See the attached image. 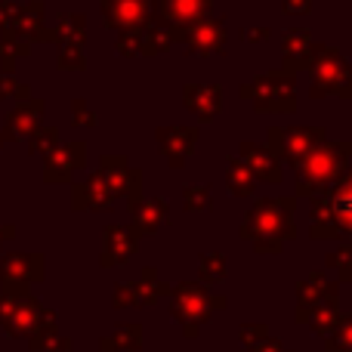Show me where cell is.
I'll return each mask as SVG.
<instances>
[{
    "mask_svg": "<svg viewBox=\"0 0 352 352\" xmlns=\"http://www.w3.org/2000/svg\"><path fill=\"white\" fill-rule=\"evenodd\" d=\"M324 43H318L316 37L309 34V28H294L281 37V68L291 74L300 72H312L318 53H322Z\"/></svg>",
    "mask_w": 352,
    "mask_h": 352,
    "instance_id": "obj_9",
    "label": "cell"
},
{
    "mask_svg": "<svg viewBox=\"0 0 352 352\" xmlns=\"http://www.w3.org/2000/svg\"><path fill=\"white\" fill-rule=\"evenodd\" d=\"M238 152H241V161L248 164V170L254 173V179L269 182V186H278V182H281V176H285V167H281V161L275 158V155L269 152L266 146L244 140L241 146H238Z\"/></svg>",
    "mask_w": 352,
    "mask_h": 352,
    "instance_id": "obj_13",
    "label": "cell"
},
{
    "mask_svg": "<svg viewBox=\"0 0 352 352\" xmlns=\"http://www.w3.org/2000/svg\"><path fill=\"white\" fill-rule=\"evenodd\" d=\"M170 223V204L164 198H140V204L130 207V229L140 238L161 232V226Z\"/></svg>",
    "mask_w": 352,
    "mask_h": 352,
    "instance_id": "obj_14",
    "label": "cell"
},
{
    "mask_svg": "<svg viewBox=\"0 0 352 352\" xmlns=\"http://www.w3.org/2000/svg\"><path fill=\"white\" fill-rule=\"evenodd\" d=\"M182 207L188 213H210L213 210V192L204 182H188L182 186Z\"/></svg>",
    "mask_w": 352,
    "mask_h": 352,
    "instance_id": "obj_26",
    "label": "cell"
},
{
    "mask_svg": "<svg viewBox=\"0 0 352 352\" xmlns=\"http://www.w3.org/2000/svg\"><path fill=\"white\" fill-rule=\"evenodd\" d=\"M84 34H87V28H84V19L80 16L59 19V41L65 43V47H80V43H84Z\"/></svg>",
    "mask_w": 352,
    "mask_h": 352,
    "instance_id": "obj_30",
    "label": "cell"
},
{
    "mask_svg": "<svg viewBox=\"0 0 352 352\" xmlns=\"http://www.w3.org/2000/svg\"><path fill=\"white\" fill-rule=\"evenodd\" d=\"M238 93L241 99L254 102L256 115H294L297 111V74L285 72V68L256 74Z\"/></svg>",
    "mask_w": 352,
    "mask_h": 352,
    "instance_id": "obj_4",
    "label": "cell"
},
{
    "mask_svg": "<svg viewBox=\"0 0 352 352\" xmlns=\"http://www.w3.org/2000/svg\"><path fill=\"white\" fill-rule=\"evenodd\" d=\"M213 0H155V19L167 28L188 25L201 16H210Z\"/></svg>",
    "mask_w": 352,
    "mask_h": 352,
    "instance_id": "obj_16",
    "label": "cell"
},
{
    "mask_svg": "<svg viewBox=\"0 0 352 352\" xmlns=\"http://www.w3.org/2000/svg\"><path fill=\"white\" fill-rule=\"evenodd\" d=\"M173 43H179L188 56H219L229 41V28H226L223 16H201L188 25H176L170 28Z\"/></svg>",
    "mask_w": 352,
    "mask_h": 352,
    "instance_id": "obj_6",
    "label": "cell"
},
{
    "mask_svg": "<svg viewBox=\"0 0 352 352\" xmlns=\"http://www.w3.org/2000/svg\"><path fill=\"white\" fill-rule=\"evenodd\" d=\"M155 142H158V152L164 155L167 164H170L173 170H179V167L192 158L195 146H198V130H195V127H182V124L158 127Z\"/></svg>",
    "mask_w": 352,
    "mask_h": 352,
    "instance_id": "obj_10",
    "label": "cell"
},
{
    "mask_svg": "<svg viewBox=\"0 0 352 352\" xmlns=\"http://www.w3.org/2000/svg\"><path fill=\"white\" fill-rule=\"evenodd\" d=\"M241 41L244 43H263V41H269V28H248L241 34Z\"/></svg>",
    "mask_w": 352,
    "mask_h": 352,
    "instance_id": "obj_37",
    "label": "cell"
},
{
    "mask_svg": "<svg viewBox=\"0 0 352 352\" xmlns=\"http://www.w3.org/2000/svg\"><path fill=\"white\" fill-rule=\"evenodd\" d=\"M281 12L285 16H306V12H312V0H281Z\"/></svg>",
    "mask_w": 352,
    "mask_h": 352,
    "instance_id": "obj_36",
    "label": "cell"
},
{
    "mask_svg": "<svg viewBox=\"0 0 352 352\" xmlns=\"http://www.w3.org/2000/svg\"><path fill=\"white\" fill-rule=\"evenodd\" d=\"M324 140L322 127H306V124H297V127H269L266 133V148L275 155L278 161H300L312 146Z\"/></svg>",
    "mask_w": 352,
    "mask_h": 352,
    "instance_id": "obj_7",
    "label": "cell"
},
{
    "mask_svg": "<svg viewBox=\"0 0 352 352\" xmlns=\"http://www.w3.org/2000/svg\"><path fill=\"white\" fill-rule=\"evenodd\" d=\"M74 124H78V127H96V115H93L80 99H74Z\"/></svg>",
    "mask_w": 352,
    "mask_h": 352,
    "instance_id": "obj_35",
    "label": "cell"
},
{
    "mask_svg": "<svg viewBox=\"0 0 352 352\" xmlns=\"http://www.w3.org/2000/svg\"><path fill=\"white\" fill-rule=\"evenodd\" d=\"M294 318H297L300 324H309L312 334H318L324 340V337H331L337 331V324H340V306L316 303V306H309V309H294Z\"/></svg>",
    "mask_w": 352,
    "mask_h": 352,
    "instance_id": "obj_19",
    "label": "cell"
},
{
    "mask_svg": "<svg viewBox=\"0 0 352 352\" xmlns=\"http://www.w3.org/2000/svg\"><path fill=\"white\" fill-rule=\"evenodd\" d=\"M352 164V142L349 140H328L324 136L318 146H312L300 161H294V188L300 198H316V195L334 188L343 179L346 167Z\"/></svg>",
    "mask_w": 352,
    "mask_h": 352,
    "instance_id": "obj_2",
    "label": "cell"
},
{
    "mask_svg": "<svg viewBox=\"0 0 352 352\" xmlns=\"http://www.w3.org/2000/svg\"><path fill=\"white\" fill-rule=\"evenodd\" d=\"M136 250H140V235L130 229V223L127 226H109V229H105V248H102L99 263H102L105 269L124 266Z\"/></svg>",
    "mask_w": 352,
    "mask_h": 352,
    "instance_id": "obj_15",
    "label": "cell"
},
{
    "mask_svg": "<svg viewBox=\"0 0 352 352\" xmlns=\"http://www.w3.org/2000/svg\"><path fill=\"white\" fill-rule=\"evenodd\" d=\"M111 306H115V309H130V306H136V285L133 281H118Z\"/></svg>",
    "mask_w": 352,
    "mask_h": 352,
    "instance_id": "obj_32",
    "label": "cell"
},
{
    "mask_svg": "<svg viewBox=\"0 0 352 352\" xmlns=\"http://www.w3.org/2000/svg\"><path fill=\"white\" fill-rule=\"evenodd\" d=\"M59 65L62 68H74V72H78V68H84L87 62H84V53H80V47H65V50H62Z\"/></svg>",
    "mask_w": 352,
    "mask_h": 352,
    "instance_id": "obj_34",
    "label": "cell"
},
{
    "mask_svg": "<svg viewBox=\"0 0 352 352\" xmlns=\"http://www.w3.org/2000/svg\"><path fill=\"white\" fill-rule=\"evenodd\" d=\"M226 188H229L235 198H254L256 192V179L254 173L248 170V164H244L241 158H226Z\"/></svg>",
    "mask_w": 352,
    "mask_h": 352,
    "instance_id": "obj_23",
    "label": "cell"
},
{
    "mask_svg": "<svg viewBox=\"0 0 352 352\" xmlns=\"http://www.w3.org/2000/svg\"><path fill=\"white\" fill-rule=\"evenodd\" d=\"M198 275H201V285L210 287V285H223L226 281V256L223 254H201L198 256Z\"/></svg>",
    "mask_w": 352,
    "mask_h": 352,
    "instance_id": "obj_27",
    "label": "cell"
},
{
    "mask_svg": "<svg viewBox=\"0 0 352 352\" xmlns=\"http://www.w3.org/2000/svg\"><path fill=\"white\" fill-rule=\"evenodd\" d=\"M99 173H102L111 198H127V210L140 204V198H142V170H133L124 155H102V158H99Z\"/></svg>",
    "mask_w": 352,
    "mask_h": 352,
    "instance_id": "obj_8",
    "label": "cell"
},
{
    "mask_svg": "<svg viewBox=\"0 0 352 352\" xmlns=\"http://www.w3.org/2000/svg\"><path fill=\"white\" fill-rule=\"evenodd\" d=\"M53 142H56V133H47V136H41V140L34 142V148H37V146H41V148H47V146H53Z\"/></svg>",
    "mask_w": 352,
    "mask_h": 352,
    "instance_id": "obj_39",
    "label": "cell"
},
{
    "mask_svg": "<svg viewBox=\"0 0 352 352\" xmlns=\"http://www.w3.org/2000/svg\"><path fill=\"white\" fill-rule=\"evenodd\" d=\"M294 294H297V309H309L316 303H337L340 285L334 278H328L324 272H309V278L297 281Z\"/></svg>",
    "mask_w": 352,
    "mask_h": 352,
    "instance_id": "obj_17",
    "label": "cell"
},
{
    "mask_svg": "<svg viewBox=\"0 0 352 352\" xmlns=\"http://www.w3.org/2000/svg\"><path fill=\"white\" fill-rule=\"evenodd\" d=\"M87 161V148L84 142H68L65 148H59V152L50 158V167H47V179L50 182H59V179H68V173L78 170V167H84Z\"/></svg>",
    "mask_w": 352,
    "mask_h": 352,
    "instance_id": "obj_21",
    "label": "cell"
},
{
    "mask_svg": "<svg viewBox=\"0 0 352 352\" xmlns=\"http://www.w3.org/2000/svg\"><path fill=\"white\" fill-rule=\"evenodd\" d=\"M250 352H285V346H281V343L275 340V337H266V340L256 343V346L250 349Z\"/></svg>",
    "mask_w": 352,
    "mask_h": 352,
    "instance_id": "obj_38",
    "label": "cell"
},
{
    "mask_svg": "<svg viewBox=\"0 0 352 352\" xmlns=\"http://www.w3.org/2000/svg\"><path fill=\"white\" fill-rule=\"evenodd\" d=\"M136 285V306H155L158 300H167L170 297V285L158 275L155 266H146L140 272V278L133 281Z\"/></svg>",
    "mask_w": 352,
    "mask_h": 352,
    "instance_id": "obj_22",
    "label": "cell"
},
{
    "mask_svg": "<svg viewBox=\"0 0 352 352\" xmlns=\"http://www.w3.org/2000/svg\"><path fill=\"white\" fill-rule=\"evenodd\" d=\"M118 53L124 59H133L140 56V41H136V28L133 31H118Z\"/></svg>",
    "mask_w": 352,
    "mask_h": 352,
    "instance_id": "obj_33",
    "label": "cell"
},
{
    "mask_svg": "<svg viewBox=\"0 0 352 352\" xmlns=\"http://www.w3.org/2000/svg\"><path fill=\"white\" fill-rule=\"evenodd\" d=\"M269 337V328L263 322H248V324H241V328H238V340H241V346L244 349H254L256 343H263Z\"/></svg>",
    "mask_w": 352,
    "mask_h": 352,
    "instance_id": "obj_31",
    "label": "cell"
},
{
    "mask_svg": "<svg viewBox=\"0 0 352 352\" xmlns=\"http://www.w3.org/2000/svg\"><path fill=\"white\" fill-rule=\"evenodd\" d=\"M155 16V0H102V19L115 31L142 28Z\"/></svg>",
    "mask_w": 352,
    "mask_h": 352,
    "instance_id": "obj_11",
    "label": "cell"
},
{
    "mask_svg": "<svg viewBox=\"0 0 352 352\" xmlns=\"http://www.w3.org/2000/svg\"><path fill=\"white\" fill-rule=\"evenodd\" d=\"M328 198H331V207H334V219L340 235L352 238V186L337 182L334 188H328Z\"/></svg>",
    "mask_w": 352,
    "mask_h": 352,
    "instance_id": "obj_25",
    "label": "cell"
},
{
    "mask_svg": "<svg viewBox=\"0 0 352 352\" xmlns=\"http://www.w3.org/2000/svg\"><path fill=\"white\" fill-rule=\"evenodd\" d=\"M182 105L198 121H213L223 111V87L219 84H186L182 87Z\"/></svg>",
    "mask_w": 352,
    "mask_h": 352,
    "instance_id": "obj_12",
    "label": "cell"
},
{
    "mask_svg": "<svg viewBox=\"0 0 352 352\" xmlns=\"http://www.w3.org/2000/svg\"><path fill=\"white\" fill-rule=\"evenodd\" d=\"M324 263H328V266L337 272V278L346 281V285H352V244H340L337 250H331Z\"/></svg>",
    "mask_w": 352,
    "mask_h": 352,
    "instance_id": "obj_28",
    "label": "cell"
},
{
    "mask_svg": "<svg viewBox=\"0 0 352 352\" xmlns=\"http://www.w3.org/2000/svg\"><path fill=\"white\" fill-rule=\"evenodd\" d=\"M294 210L297 201L287 195H269L260 198L241 219V238L254 244L256 254H281L285 241L297 238V226H294Z\"/></svg>",
    "mask_w": 352,
    "mask_h": 352,
    "instance_id": "obj_1",
    "label": "cell"
},
{
    "mask_svg": "<svg viewBox=\"0 0 352 352\" xmlns=\"http://www.w3.org/2000/svg\"><path fill=\"white\" fill-rule=\"evenodd\" d=\"M312 99H352V65L340 56L337 47H322L309 78Z\"/></svg>",
    "mask_w": 352,
    "mask_h": 352,
    "instance_id": "obj_5",
    "label": "cell"
},
{
    "mask_svg": "<svg viewBox=\"0 0 352 352\" xmlns=\"http://www.w3.org/2000/svg\"><path fill=\"white\" fill-rule=\"evenodd\" d=\"M136 41H140V56H161L167 53V50L173 47V37H170V28L167 25H161L158 19H148L142 28H136Z\"/></svg>",
    "mask_w": 352,
    "mask_h": 352,
    "instance_id": "obj_20",
    "label": "cell"
},
{
    "mask_svg": "<svg viewBox=\"0 0 352 352\" xmlns=\"http://www.w3.org/2000/svg\"><path fill=\"white\" fill-rule=\"evenodd\" d=\"M285 352H291V349H285Z\"/></svg>",
    "mask_w": 352,
    "mask_h": 352,
    "instance_id": "obj_40",
    "label": "cell"
},
{
    "mask_svg": "<svg viewBox=\"0 0 352 352\" xmlns=\"http://www.w3.org/2000/svg\"><path fill=\"white\" fill-rule=\"evenodd\" d=\"M115 204V198H111L109 186H105L102 173H90L87 176V182H78L74 186V210H109V207Z\"/></svg>",
    "mask_w": 352,
    "mask_h": 352,
    "instance_id": "obj_18",
    "label": "cell"
},
{
    "mask_svg": "<svg viewBox=\"0 0 352 352\" xmlns=\"http://www.w3.org/2000/svg\"><path fill=\"white\" fill-rule=\"evenodd\" d=\"M328 352H352V316H340V324L331 337H324Z\"/></svg>",
    "mask_w": 352,
    "mask_h": 352,
    "instance_id": "obj_29",
    "label": "cell"
},
{
    "mask_svg": "<svg viewBox=\"0 0 352 352\" xmlns=\"http://www.w3.org/2000/svg\"><path fill=\"white\" fill-rule=\"evenodd\" d=\"M226 306L229 300L223 294H210V287H204L201 281H182V285L170 287V316L179 322L188 340H195L213 312L226 309Z\"/></svg>",
    "mask_w": 352,
    "mask_h": 352,
    "instance_id": "obj_3",
    "label": "cell"
},
{
    "mask_svg": "<svg viewBox=\"0 0 352 352\" xmlns=\"http://www.w3.org/2000/svg\"><path fill=\"white\" fill-rule=\"evenodd\" d=\"M102 352H140L142 349V324L136 322H124L118 324L115 334L99 340Z\"/></svg>",
    "mask_w": 352,
    "mask_h": 352,
    "instance_id": "obj_24",
    "label": "cell"
}]
</instances>
